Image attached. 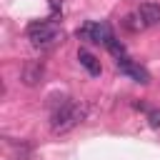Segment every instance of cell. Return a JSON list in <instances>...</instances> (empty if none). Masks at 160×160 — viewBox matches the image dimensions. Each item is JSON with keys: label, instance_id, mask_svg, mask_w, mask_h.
Listing matches in <instances>:
<instances>
[{"label": "cell", "instance_id": "5b68a950", "mask_svg": "<svg viewBox=\"0 0 160 160\" xmlns=\"http://www.w3.org/2000/svg\"><path fill=\"white\" fill-rule=\"evenodd\" d=\"M42 80V62H38V60H30V62H25V68H22V82L25 85H38Z\"/></svg>", "mask_w": 160, "mask_h": 160}, {"label": "cell", "instance_id": "52a82bcc", "mask_svg": "<svg viewBox=\"0 0 160 160\" xmlns=\"http://www.w3.org/2000/svg\"><path fill=\"white\" fill-rule=\"evenodd\" d=\"M78 60H80V65L90 72V75H100V60L92 55V52H88V50H80L78 52Z\"/></svg>", "mask_w": 160, "mask_h": 160}, {"label": "cell", "instance_id": "8992f818", "mask_svg": "<svg viewBox=\"0 0 160 160\" xmlns=\"http://www.w3.org/2000/svg\"><path fill=\"white\" fill-rule=\"evenodd\" d=\"M138 15L145 25H160V5L158 2H142L138 8Z\"/></svg>", "mask_w": 160, "mask_h": 160}, {"label": "cell", "instance_id": "3957f363", "mask_svg": "<svg viewBox=\"0 0 160 160\" xmlns=\"http://www.w3.org/2000/svg\"><path fill=\"white\" fill-rule=\"evenodd\" d=\"M75 35L80 40H88V42H95V45H105V48L110 45V40H115L112 28L108 22H85V25L78 28Z\"/></svg>", "mask_w": 160, "mask_h": 160}, {"label": "cell", "instance_id": "277c9868", "mask_svg": "<svg viewBox=\"0 0 160 160\" xmlns=\"http://www.w3.org/2000/svg\"><path fill=\"white\" fill-rule=\"evenodd\" d=\"M115 68H118V72H120V75L132 78L135 82H142V85H148V82H150V72H148L142 65H138L135 60H130L128 55H125V58H118V65H115Z\"/></svg>", "mask_w": 160, "mask_h": 160}, {"label": "cell", "instance_id": "9c48e42d", "mask_svg": "<svg viewBox=\"0 0 160 160\" xmlns=\"http://www.w3.org/2000/svg\"><path fill=\"white\" fill-rule=\"evenodd\" d=\"M140 15H128L125 18V28H130V30H140V28H145V22L142 20H138Z\"/></svg>", "mask_w": 160, "mask_h": 160}, {"label": "cell", "instance_id": "7a4b0ae2", "mask_svg": "<svg viewBox=\"0 0 160 160\" xmlns=\"http://www.w3.org/2000/svg\"><path fill=\"white\" fill-rule=\"evenodd\" d=\"M25 32H28V40L32 42V48H40V50H50L58 42H62V30L55 22H50V20L30 22Z\"/></svg>", "mask_w": 160, "mask_h": 160}, {"label": "cell", "instance_id": "ba28073f", "mask_svg": "<svg viewBox=\"0 0 160 160\" xmlns=\"http://www.w3.org/2000/svg\"><path fill=\"white\" fill-rule=\"evenodd\" d=\"M108 50L115 55V58H125V45L120 42V40H110V45H108Z\"/></svg>", "mask_w": 160, "mask_h": 160}, {"label": "cell", "instance_id": "30bf717a", "mask_svg": "<svg viewBox=\"0 0 160 160\" xmlns=\"http://www.w3.org/2000/svg\"><path fill=\"white\" fill-rule=\"evenodd\" d=\"M148 120H150L152 128H160V110H158V108H155V110H148Z\"/></svg>", "mask_w": 160, "mask_h": 160}, {"label": "cell", "instance_id": "8fae6325", "mask_svg": "<svg viewBox=\"0 0 160 160\" xmlns=\"http://www.w3.org/2000/svg\"><path fill=\"white\" fill-rule=\"evenodd\" d=\"M60 5H62V0H50V8H52V10H58Z\"/></svg>", "mask_w": 160, "mask_h": 160}, {"label": "cell", "instance_id": "6da1fadb", "mask_svg": "<svg viewBox=\"0 0 160 160\" xmlns=\"http://www.w3.org/2000/svg\"><path fill=\"white\" fill-rule=\"evenodd\" d=\"M82 118H85V105H78L72 100H65V102H60V108L52 110L50 128H52L55 135H62V132H70Z\"/></svg>", "mask_w": 160, "mask_h": 160}]
</instances>
